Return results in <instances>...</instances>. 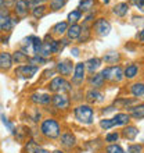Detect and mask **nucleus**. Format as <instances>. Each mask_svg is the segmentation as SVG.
I'll use <instances>...</instances> for the list:
<instances>
[{
  "label": "nucleus",
  "mask_w": 144,
  "mask_h": 153,
  "mask_svg": "<svg viewBox=\"0 0 144 153\" xmlns=\"http://www.w3.org/2000/svg\"><path fill=\"white\" fill-rule=\"evenodd\" d=\"M40 131L46 138L48 139H56L61 135V129H60V124L53 118H47L44 120L40 125Z\"/></svg>",
  "instance_id": "f257e3e1"
},
{
  "label": "nucleus",
  "mask_w": 144,
  "mask_h": 153,
  "mask_svg": "<svg viewBox=\"0 0 144 153\" xmlns=\"http://www.w3.org/2000/svg\"><path fill=\"white\" fill-rule=\"evenodd\" d=\"M21 46H22V52L26 56L28 54L29 56H36L40 46H42V39L37 36H28L21 42Z\"/></svg>",
  "instance_id": "f03ea898"
},
{
  "label": "nucleus",
  "mask_w": 144,
  "mask_h": 153,
  "mask_svg": "<svg viewBox=\"0 0 144 153\" xmlns=\"http://www.w3.org/2000/svg\"><path fill=\"white\" fill-rule=\"evenodd\" d=\"M93 109L89 105H80L75 109V117L79 123L83 124H92L93 123Z\"/></svg>",
  "instance_id": "7ed1b4c3"
},
{
  "label": "nucleus",
  "mask_w": 144,
  "mask_h": 153,
  "mask_svg": "<svg viewBox=\"0 0 144 153\" xmlns=\"http://www.w3.org/2000/svg\"><path fill=\"white\" fill-rule=\"evenodd\" d=\"M71 89H72L71 84H69L68 81H65L64 76H56L48 84V91L56 92V93H65V92H69Z\"/></svg>",
  "instance_id": "20e7f679"
},
{
  "label": "nucleus",
  "mask_w": 144,
  "mask_h": 153,
  "mask_svg": "<svg viewBox=\"0 0 144 153\" xmlns=\"http://www.w3.org/2000/svg\"><path fill=\"white\" fill-rule=\"evenodd\" d=\"M103 78L107 81H111V82H119L123 78V71L119 65H111V67H107V68L103 70L101 73Z\"/></svg>",
  "instance_id": "39448f33"
},
{
  "label": "nucleus",
  "mask_w": 144,
  "mask_h": 153,
  "mask_svg": "<svg viewBox=\"0 0 144 153\" xmlns=\"http://www.w3.org/2000/svg\"><path fill=\"white\" fill-rule=\"evenodd\" d=\"M37 67L31 64H25V65H20L15 70V75H18L20 78H32L36 73H37Z\"/></svg>",
  "instance_id": "423d86ee"
},
{
  "label": "nucleus",
  "mask_w": 144,
  "mask_h": 153,
  "mask_svg": "<svg viewBox=\"0 0 144 153\" xmlns=\"http://www.w3.org/2000/svg\"><path fill=\"white\" fill-rule=\"evenodd\" d=\"M94 31L100 36H107L108 33H109V31H111V24L105 18H98L94 22Z\"/></svg>",
  "instance_id": "0eeeda50"
},
{
  "label": "nucleus",
  "mask_w": 144,
  "mask_h": 153,
  "mask_svg": "<svg viewBox=\"0 0 144 153\" xmlns=\"http://www.w3.org/2000/svg\"><path fill=\"white\" fill-rule=\"evenodd\" d=\"M51 103L54 105L56 109L60 110H67L69 107V99L64 93H57V95L51 96Z\"/></svg>",
  "instance_id": "6e6552de"
},
{
  "label": "nucleus",
  "mask_w": 144,
  "mask_h": 153,
  "mask_svg": "<svg viewBox=\"0 0 144 153\" xmlns=\"http://www.w3.org/2000/svg\"><path fill=\"white\" fill-rule=\"evenodd\" d=\"M84 71H86V68H84L83 63H78V64L75 65V68H73V76H72V82L75 85H79L83 82Z\"/></svg>",
  "instance_id": "1a4fd4ad"
},
{
  "label": "nucleus",
  "mask_w": 144,
  "mask_h": 153,
  "mask_svg": "<svg viewBox=\"0 0 144 153\" xmlns=\"http://www.w3.org/2000/svg\"><path fill=\"white\" fill-rule=\"evenodd\" d=\"M72 70H73V64H72L71 60H62L57 64V71L61 74L62 76H68L72 74Z\"/></svg>",
  "instance_id": "9d476101"
},
{
  "label": "nucleus",
  "mask_w": 144,
  "mask_h": 153,
  "mask_svg": "<svg viewBox=\"0 0 144 153\" xmlns=\"http://www.w3.org/2000/svg\"><path fill=\"white\" fill-rule=\"evenodd\" d=\"M60 141L65 148H73L76 145V138L71 132H64L62 135H60Z\"/></svg>",
  "instance_id": "9b49d317"
},
{
  "label": "nucleus",
  "mask_w": 144,
  "mask_h": 153,
  "mask_svg": "<svg viewBox=\"0 0 144 153\" xmlns=\"http://www.w3.org/2000/svg\"><path fill=\"white\" fill-rule=\"evenodd\" d=\"M101 65V60L97 59V57H93V59H89L86 63H84V68L87 70L90 74H94L98 70V67Z\"/></svg>",
  "instance_id": "f8f14e48"
},
{
  "label": "nucleus",
  "mask_w": 144,
  "mask_h": 153,
  "mask_svg": "<svg viewBox=\"0 0 144 153\" xmlns=\"http://www.w3.org/2000/svg\"><path fill=\"white\" fill-rule=\"evenodd\" d=\"M103 99H104V95L96 89H92L86 93V100L89 103H98V102H103Z\"/></svg>",
  "instance_id": "ddd939ff"
},
{
  "label": "nucleus",
  "mask_w": 144,
  "mask_h": 153,
  "mask_svg": "<svg viewBox=\"0 0 144 153\" xmlns=\"http://www.w3.org/2000/svg\"><path fill=\"white\" fill-rule=\"evenodd\" d=\"M31 100L39 103V105H47L51 102V96L48 93H33L31 96Z\"/></svg>",
  "instance_id": "4468645a"
},
{
  "label": "nucleus",
  "mask_w": 144,
  "mask_h": 153,
  "mask_svg": "<svg viewBox=\"0 0 144 153\" xmlns=\"http://www.w3.org/2000/svg\"><path fill=\"white\" fill-rule=\"evenodd\" d=\"M12 64V59L10 53L1 52L0 53V70H8Z\"/></svg>",
  "instance_id": "2eb2a0df"
},
{
  "label": "nucleus",
  "mask_w": 144,
  "mask_h": 153,
  "mask_svg": "<svg viewBox=\"0 0 144 153\" xmlns=\"http://www.w3.org/2000/svg\"><path fill=\"white\" fill-rule=\"evenodd\" d=\"M28 7L29 4L26 3V0H18L15 3V14L20 17H25L26 14H28Z\"/></svg>",
  "instance_id": "dca6fc26"
},
{
  "label": "nucleus",
  "mask_w": 144,
  "mask_h": 153,
  "mask_svg": "<svg viewBox=\"0 0 144 153\" xmlns=\"http://www.w3.org/2000/svg\"><path fill=\"white\" fill-rule=\"evenodd\" d=\"M82 33V27L78 24H72L68 29H67V35H68V39L69 40H73V39H78Z\"/></svg>",
  "instance_id": "f3484780"
},
{
  "label": "nucleus",
  "mask_w": 144,
  "mask_h": 153,
  "mask_svg": "<svg viewBox=\"0 0 144 153\" xmlns=\"http://www.w3.org/2000/svg\"><path fill=\"white\" fill-rule=\"evenodd\" d=\"M137 134H139V129L136 127H133V125H128L126 128H123L122 131V135H123L125 139H128V141H133V139H136Z\"/></svg>",
  "instance_id": "a211bd4d"
},
{
  "label": "nucleus",
  "mask_w": 144,
  "mask_h": 153,
  "mask_svg": "<svg viewBox=\"0 0 144 153\" xmlns=\"http://www.w3.org/2000/svg\"><path fill=\"white\" fill-rule=\"evenodd\" d=\"M112 121H114V125H126L130 121V117L126 113H118L112 118Z\"/></svg>",
  "instance_id": "6ab92c4d"
},
{
  "label": "nucleus",
  "mask_w": 144,
  "mask_h": 153,
  "mask_svg": "<svg viewBox=\"0 0 144 153\" xmlns=\"http://www.w3.org/2000/svg\"><path fill=\"white\" fill-rule=\"evenodd\" d=\"M130 114H132L133 118L136 120H143V116H144V106L143 105H139V106H134V107H128Z\"/></svg>",
  "instance_id": "aec40b11"
},
{
  "label": "nucleus",
  "mask_w": 144,
  "mask_h": 153,
  "mask_svg": "<svg viewBox=\"0 0 144 153\" xmlns=\"http://www.w3.org/2000/svg\"><path fill=\"white\" fill-rule=\"evenodd\" d=\"M128 11H129L128 3H118L115 7H114V14L118 17H125L128 14Z\"/></svg>",
  "instance_id": "412c9836"
},
{
  "label": "nucleus",
  "mask_w": 144,
  "mask_h": 153,
  "mask_svg": "<svg viewBox=\"0 0 144 153\" xmlns=\"http://www.w3.org/2000/svg\"><path fill=\"white\" fill-rule=\"evenodd\" d=\"M139 74V65L137 64H130L126 67V70L123 71V76H126L128 79H132Z\"/></svg>",
  "instance_id": "4be33fe9"
},
{
  "label": "nucleus",
  "mask_w": 144,
  "mask_h": 153,
  "mask_svg": "<svg viewBox=\"0 0 144 153\" xmlns=\"http://www.w3.org/2000/svg\"><path fill=\"white\" fill-rule=\"evenodd\" d=\"M11 59L12 61H15L17 64H25V63L29 61V56H26L24 52H14Z\"/></svg>",
  "instance_id": "5701e85b"
},
{
  "label": "nucleus",
  "mask_w": 144,
  "mask_h": 153,
  "mask_svg": "<svg viewBox=\"0 0 144 153\" xmlns=\"http://www.w3.org/2000/svg\"><path fill=\"white\" fill-rule=\"evenodd\" d=\"M104 78H103V75L101 74H94V75L90 78V85H92L94 89L100 88V86H103L104 85Z\"/></svg>",
  "instance_id": "b1692460"
},
{
  "label": "nucleus",
  "mask_w": 144,
  "mask_h": 153,
  "mask_svg": "<svg viewBox=\"0 0 144 153\" xmlns=\"http://www.w3.org/2000/svg\"><path fill=\"white\" fill-rule=\"evenodd\" d=\"M132 95L134 97H143L144 95V85L141 84V82H137V84L132 85Z\"/></svg>",
  "instance_id": "393cba45"
},
{
  "label": "nucleus",
  "mask_w": 144,
  "mask_h": 153,
  "mask_svg": "<svg viewBox=\"0 0 144 153\" xmlns=\"http://www.w3.org/2000/svg\"><path fill=\"white\" fill-rule=\"evenodd\" d=\"M119 59H120V56L118 52H108L104 56V61L108 63V64H114L116 61H119Z\"/></svg>",
  "instance_id": "a878e982"
},
{
  "label": "nucleus",
  "mask_w": 144,
  "mask_h": 153,
  "mask_svg": "<svg viewBox=\"0 0 144 153\" xmlns=\"http://www.w3.org/2000/svg\"><path fill=\"white\" fill-rule=\"evenodd\" d=\"M93 6H94V0H82L79 3V11H90L93 8Z\"/></svg>",
  "instance_id": "bb28decb"
},
{
  "label": "nucleus",
  "mask_w": 144,
  "mask_h": 153,
  "mask_svg": "<svg viewBox=\"0 0 144 153\" xmlns=\"http://www.w3.org/2000/svg\"><path fill=\"white\" fill-rule=\"evenodd\" d=\"M44 13H46V7H44L43 4L36 6V7H33V10H32V14L35 18H42V17L44 16Z\"/></svg>",
  "instance_id": "cd10ccee"
},
{
  "label": "nucleus",
  "mask_w": 144,
  "mask_h": 153,
  "mask_svg": "<svg viewBox=\"0 0 144 153\" xmlns=\"http://www.w3.org/2000/svg\"><path fill=\"white\" fill-rule=\"evenodd\" d=\"M67 29H68V24L67 22H58V24L54 25L53 31L56 33H58V35H62V33L67 32Z\"/></svg>",
  "instance_id": "c85d7f7f"
},
{
  "label": "nucleus",
  "mask_w": 144,
  "mask_h": 153,
  "mask_svg": "<svg viewBox=\"0 0 144 153\" xmlns=\"http://www.w3.org/2000/svg\"><path fill=\"white\" fill-rule=\"evenodd\" d=\"M80 16H82V13L79 10H75V11H71L68 14V21L71 24H76L78 21L80 20Z\"/></svg>",
  "instance_id": "c756f323"
},
{
  "label": "nucleus",
  "mask_w": 144,
  "mask_h": 153,
  "mask_svg": "<svg viewBox=\"0 0 144 153\" xmlns=\"http://www.w3.org/2000/svg\"><path fill=\"white\" fill-rule=\"evenodd\" d=\"M100 127L103 129H109V128H112V127H115V125H114L112 118H104V120L100 121Z\"/></svg>",
  "instance_id": "7c9ffc66"
},
{
  "label": "nucleus",
  "mask_w": 144,
  "mask_h": 153,
  "mask_svg": "<svg viewBox=\"0 0 144 153\" xmlns=\"http://www.w3.org/2000/svg\"><path fill=\"white\" fill-rule=\"evenodd\" d=\"M105 152L107 153H125V150L119 145H108Z\"/></svg>",
  "instance_id": "2f4dec72"
},
{
  "label": "nucleus",
  "mask_w": 144,
  "mask_h": 153,
  "mask_svg": "<svg viewBox=\"0 0 144 153\" xmlns=\"http://www.w3.org/2000/svg\"><path fill=\"white\" fill-rule=\"evenodd\" d=\"M64 4H65V0H51L50 1V6H51V8L54 11L60 10L61 7H64Z\"/></svg>",
  "instance_id": "473e14b6"
},
{
  "label": "nucleus",
  "mask_w": 144,
  "mask_h": 153,
  "mask_svg": "<svg viewBox=\"0 0 144 153\" xmlns=\"http://www.w3.org/2000/svg\"><path fill=\"white\" fill-rule=\"evenodd\" d=\"M39 148V145L36 143V142L33 141H29L28 143H26V146H25V152L26 153H35V150Z\"/></svg>",
  "instance_id": "72a5a7b5"
},
{
  "label": "nucleus",
  "mask_w": 144,
  "mask_h": 153,
  "mask_svg": "<svg viewBox=\"0 0 144 153\" xmlns=\"http://www.w3.org/2000/svg\"><path fill=\"white\" fill-rule=\"evenodd\" d=\"M143 152V146L141 145H129L128 146V153H141Z\"/></svg>",
  "instance_id": "f704fd0d"
},
{
  "label": "nucleus",
  "mask_w": 144,
  "mask_h": 153,
  "mask_svg": "<svg viewBox=\"0 0 144 153\" xmlns=\"http://www.w3.org/2000/svg\"><path fill=\"white\" fill-rule=\"evenodd\" d=\"M1 120H3V124L6 125V127H7L8 129H10V131H11L12 134H15V128H14V125L11 124V123H10V120H8L7 117L4 116V114H1Z\"/></svg>",
  "instance_id": "c9c22d12"
},
{
  "label": "nucleus",
  "mask_w": 144,
  "mask_h": 153,
  "mask_svg": "<svg viewBox=\"0 0 144 153\" xmlns=\"http://www.w3.org/2000/svg\"><path fill=\"white\" fill-rule=\"evenodd\" d=\"M118 138H119V134H118V132L107 134V137H105V141H107V142H116V141H118Z\"/></svg>",
  "instance_id": "e433bc0d"
},
{
  "label": "nucleus",
  "mask_w": 144,
  "mask_h": 153,
  "mask_svg": "<svg viewBox=\"0 0 144 153\" xmlns=\"http://www.w3.org/2000/svg\"><path fill=\"white\" fill-rule=\"evenodd\" d=\"M7 17H8L7 13H4V14H0V32L3 31V25H4V22H6V20H7Z\"/></svg>",
  "instance_id": "4c0bfd02"
},
{
  "label": "nucleus",
  "mask_w": 144,
  "mask_h": 153,
  "mask_svg": "<svg viewBox=\"0 0 144 153\" xmlns=\"http://www.w3.org/2000/svg\"><path fill=\"white\" fill-rule=\"evenodd\" d=\"M130 3H133V4H134V6H137V7L140 8V10H143L144 0H130Z\"/></svg>",
  "instance_id": "58836bf2"
},
{
  "label": "nucleus",
  "mask_w": 144,
  "mask_h": 153,
  "mask_svg": "<svg viewBox=\"0 0 144 153\" xmlns=\"http://www.w3.org/2000/svg\"><path fill=\"white\" fill-rule=\"evenodd\" d=\"M4 11H6V1H4V0H0V14H4Z\"/></svg>",
  "instance_id": "ea45409f"
},
{
  "label": "nucleus",
  "mask_w": 144,
  "mask_h": 153,
  "mask_svg": "<svg viewBox=\"0 0 144 153\" xmlns=\"http://www.w3.org/2000/svg\"><path fill=\"white\" fill-rule=\"evenodd\" d=\"M35 153H50V152H48V150H46V149H43V148H40V146H39V148H37V149L35 150Z\"/></svg>",
  "instance_id": "a19ab883"
},
{
  "label": "nucleus",
  "mask_w": 144,
  "mask_h": 153,
  "mask_svg": "<svg viewBox=\"0 0 144 153\" xmlns=\"http://www.w3.org/2000/svg\"><path fill=\"white\" fill-rule=\"evenodd\" d=\"M31 1H32V3H35L36 6H39V4H43L46 0H31Z\"/></svg>",
  "instance_id": "79ce46f5"
},
{
  "label": "nucleus",
  "mask_w": 144,
  "mask_h": 153,
  "mask_svg": "<svg viewBox=\"0 0 144 153\" xmlns=\"http://www.w3.org/2000/svg\"><path fill=\"white\" fill-rule=\"evenodd\" d=\"M72 53H73V56H75V57H78V56H79V49H72Z\"/></svg>",
  "instance_id": "37998d69"
},
{
  "label": "nucleus",
  "mask_w": 144,
  "mask_h": 153,
  "mask_svg": "<svg viewBox=\"0 0 144 153\" xmlns=\"http://www.w3.org/2000/svg\"><path fill=\"white\" fill-rule=\"evenodd\" d=\"M140 42H143V31H140Z\"/></svg>",
  "instance_id": "c03bdc74"
},
{
  "label": "nucleus",
  "mask_w": 144,
  "mask_h": 153,
  "mask_svg": "<svg viewBox=\"0 0 144 153\" xmlns=\"http://www.w3.org/2000/svg\"><path fill=\"white\" fill-rule=\"evenodd\" d=\"M53 153H64V152H62V150H58V149H57V150H54Z\"/></svg>",
  "instance_id": "a18cd8bd"
},
{
  "label": "nucleus",
  "mask_w": 144,
  "mask_h": 153,
  "mask_svg": "<svg viewBox=\"0 0 144 153\" xmlns=\"http://www.w3.org/2000/svg\"><path fill=\"white\" fill-rule=\"evenodd\" d=\"M103 1H104L105 4H108V3H109V0H103Z\"/></svg>",
  "instance_id": "49530a36"
},
{
  "label": "nucleus",
  "mask_w": 144,
  "mask_h": 153,
  "mask_svg": "<svg viewBox=\"0 0 144 153\" xmlns=\"http://www.w3.org/2000/svg\"><path fill=\"white\" fill-rule=\"evenodd\" d=\"M17 1H18V0H17Z\"/></svg>",
  "instance_id": "de8ad7c7"
}]
</instances>
